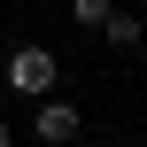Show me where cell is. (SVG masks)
Returning a JSON list of instances; mask_svg holds the SVG:
<instances>
[{"label": "cell", "mask_w": 147, "mask_h": 147, "mask_svg": "<svg viewBox=\"0 0 147 147\" xmlns=\"http://www.w3.org/2000/svg\"><path fill=\"white\" fill-rule=\"evenodd\" d=\"M109 8H116V0H70V8H62V16H70V23H78V31H101V16H109Z\"/></svg>", "instance_id": "4"}, {"label": "cell", "mask_w": 147, "mask_h": 147, "mask_svg": "<svg viewBox=\"0 0 147 147\" xmlns=\"http://www.w3.org/2000/svg\"><path fill=\"white\" fill-rule=\"evenodd\" d=\"M0 85H8L16 101H39V93H54V85H62V54H54L47 39H23V47H8Z\"/></svg>", "instance_id": "1"}, {"label": "cell", "mask_w": 147, "mask_h": 147, "mask_svg": "<svg viewBox=\"0 0 147 147\" xmlns=\"http://www.w3.org/2000/svg\"><path fill=\"white\" fill-rule=\"evenodd\" d=\"M101 39H109L116 54H140V47H147V23L132 16V8H109V16H101Z\"/></svg>", "instance_id": "3"}, {"label": "cell", "mask_w": 147, "mask_h": 147, "mask_svg": "<svg viewBox=\"0 0 147 147\" xmlns=\"http://www.w3.org/2000/svg\"><path fill=\"white\" fill-rule=\"evenodd\" d=\"M78 132H85V109L78 101H62V93H39L31 101V140L39 147H70Z\"/></svg>", "instance_id": "2"}, {"label": "cell", "mask_w": 147, "mask_h": 147, "mask_svg": "<svg viewBox=\"0 0 147 147\" xmlns=\"http://www.w3.org/2000/svg\"><path fill=\"white\" fill-rule=\"evenodd\" d=\"M0 147H16V124H8V116H0Z\"/></svg>", "instance_id": "5"}]
</instances>
